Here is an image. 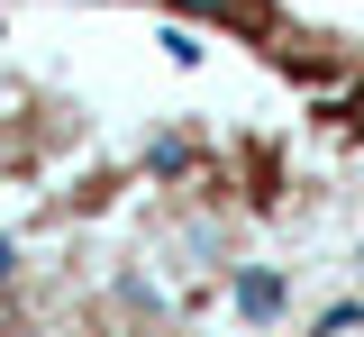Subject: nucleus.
<instances>
[{
    "instance_id": "nucleus-1",
    "label": "nucleus",
    "mask_w": 364,
    "mask_h": 337,
    "mask_svg": "<svg viewBox=\"0 0 364 337\" xmlns=\"http://www.w3.org/2000/svg\"><path fill=\"white\" fill-rule=\"evenodd\" d=\"M200 37L237 46L264 82L364 137V0H164Z\"/></svg>"
}]
</instances>
